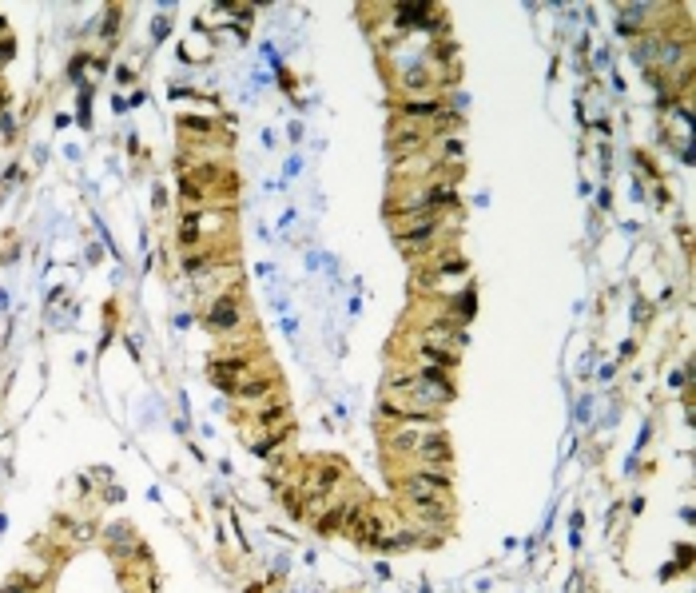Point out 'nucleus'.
Returning a JSON list of instances; mask_svg holds the SVG:
<instances>
[{
  "instance_id": "nucleus-11",
  "label": "nucleus",
  "mask_w": 696,
  "mask_h": 593,
  "mask_svg": "<svg viewBox=\"0 0 696 593\" xmlns=\"http://www.w3.org/2000/svg\"><path fill=\"white\" fill-rule=\"evenodd\" d=\"M453 306H458V315H462V319H470L473 311H478V306H473V295H462V299H458Z\"/></svg>"
},
{
  "instance_id": "nucleus-14",
  "label": "nucleus",
  "mask_w": 696,
  "mask_h": 593,
  "mask_svg": "<svg viewBox=\"0 0 696 593\" xmlns=\"http://www.w3.org/2000/svg\"><path fill=\"white\" fill-rule=\"evenodd\" d=\"M4 60H8V44H0V64H4Z\"/></svg>"
},
{
  "instance_id": "nucleus-4",
  "label": "nucleus",
  "mask_w": 696,
  "mask_h": 593,
  "mask_svg": "<svg viewBox=\"0 0 696 593\" xmlns=\"http://www.w3.org/2000/svg\"><path fill=\"white\" fill-rule=\"evenodd\" d=\"M442 231V223L438 219H422V223H414V227H402L398 231V243L402 247H430V239Z\"/></svg>"
},
{
  "instance_id": "nucleus-10",
  "label": "nucleus",
  "mask_w": 696,
  "mask_h": 593,
  "mask_svg": "<svg viewBox=\"0 0 696 593\" xmlns=\"http://www.w3.org/2000/svg\"><path fill=\"white\" fill-rule=\"evenodd\" d=\"M462 139H458V135H450V139H442V159H450V164H458V159H462Z\"/></svg>"
},
{
  "instance_id": "nucleus-8",
  "label": "nucleus",
  "mask_w": 696,
  "mask_h": 593,
  "mask_svg": "<svg viewBox=\"0 0 696 593\" xmlns=\"http://www.w3.org/2000/svg\"><path fill=\"white\" fill-rule=\"evenodd\" d=\"M267 390H271V383H267V379H247V383L235 386V394H239V399H263Z\"/></svg>"
},
{
  "instance_id": "nucleus-6",
  "label": "nucleus",
  "mask_w": 696,
  "mask_h": 593,
  "mask_svg": "<svg viewBox=\"0 0 696 593\" xmlns=\"http://www.w3.org/2000/svg\"><path fill=\"white\" fill-rule=\"evenodd\" d=\"M422 144H426V135H422V132H398L394 139H390L394 155H418V152H422Z\"/></svg>"
},
{
  "instance_id": "nucleus-5",
  "label": "nucleus",
  "mask_w": 696,
  "mask_h": 593,
  "mask_svg": "<svg viewBox=\"0 0 696 593\" xmlns=\"http://www.w3.org/2000/svg\"><path fill=\"white\" fill-rule=\"evenodd\" d=\"M239 374H247V363L243 359H227V363H215V383L235 390L239 386Z\"/></svg>"
},
{
  "instance_id": "nucleus-3",
  "label": "nucleus",
  "mask_w": 696,
  "mask_h": 593,
  "mask_svg": "<svg viewBox=\"0 0 696 593\" xmlns=\"http://www.w3.org/2000/svg\"><path fill=\"white\" fill-rule=\"evenodd\" d=\"M207 326L211 331H235L239 326V303L231 295H219L207 311Z\"/></svg>"
},
{
  "instance_id": "nucleus-9",
  "label": "nucleus",
  "mask_w": 696,
  "mask_h": 593,
  "mask_svg": "<svg viewBox=\"0 0 696 593\" xmlns=\"http://www.w3.org/2000/svg\"><path fill=\"white\" fill-rule=\"evenodd\" d=\"M402 115H406V120H422V115H442V108H438L434 100H418V104H406Z\"/></svg>"
},
{
  "instance_id": "nucleus-1",
  "label": "nucleus",
  "mask_w": 696,
  "mask_h": 593,
  "mask_svg": "<svg viewBox=\"0 0 696 593\" xmlns=\"http://www.w3.org/2000/svg\"><path fill=\"white\" fill-rule=\"evenodd\" d=\"M402 494H406V502H442L446 506L450 474H422V470H414L410 478L402 482Z\"/></svg>"
},
{
  "instance_id": "nucleus-13",
  "label": "nucleus",
  "mask_w": 696,
  "mask_h": 593,
  "mask_svg": "<svg viewBox=\"0 0 696 593\" xmlns=\"http://www.w3.org/2000/svg\"><path fill=\"white\" fill-rule=\"evenodd\" d=\"M4 593H32V581L20 577V581H12V585H4Z\"/></svg>"
},
{
  "instance_id": "nucleus-2",
  "label": "nucleus",
  "mask_w": 696,
  "mask_h": 593,
  "mask_svg": "<svg viewBox=\"0 0 696 593\" xmlns=\"http://www.w3.org/2000/svg\"><path fill=\"white\" fill-rule=\"evenodd\" d=\"M434 430H438L434 418H402V426L390 430V450H398V454H418V446L430 438Z\"/></svg>"
},
{
  "instance_id": "nucleus-12",
  "label": "nucleus",
  "mask_w": 696,
  "mask_h": 593,
  "mask_svg": "<svg viewBox=\"0 0 696 593\" xmlns=\"http://www.w3.org/2000/svg\"><path fill=\"white\" fill-rule=\"evenodd\" d=\"M282 418V406H263L259 410V422H279Z\"/></svg>"
},
{
  "instance_id": "nucleus-7",
  "label": "nucleus",
  "mask_w": 696,
  "mask_h": 593,
  "mask_svg": "<svg viewBox=\"0 0 696 593\" xmlns=\"http://www.w3.org/2000/svg\"><path fill=\"white\" fill-rule=\"evenodd\" d=\"M410 510L426 522H446V506L442 502H410Z\"/></svg>"
}]
</instances>
